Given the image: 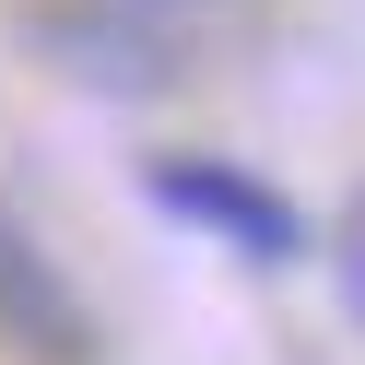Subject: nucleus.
Masks as SVG:
<instances>
[{"label": "nucleus", "mask_w": 365, "mask_h": 365, "mask_svg": "<svg viewBox=\"0 0 365 365\" xmlns=\"http://www.w3.org/2000/svg\"><path fill=\"white\" fill-rule=\"evenodd\" d=\"M142 189L165 200L177 224H212V236L236 247V259H271V271H283L294 247H307V224H294V200H283V189H259L247 165H224V153H165V165H153Z\"/></svg>", "instance_id": "nucleus-1"}, {"label": "nucleus", "mask_w": 365, "mask_h": 365, "mask_svg": "<svg viewBox=\"0 0 365 365\" xmlns=\"http://www.w3.org/2000/svg\"><path fill=\"white\" fill-rule=\"evenodd\" d=\"M0 341H24L36 365H83V354H95L83 294L59 283V259L24 236V212H12V200H0Z\"/></svg>", "instance_id": "nucleus-2"}, {"label": "nucleus", "mask_w": 365, "mask_h": 365, "mask_svg": "<svg viewBox=\"0 0 365 365\" xmlns=\"http://www.w3.org/2000/svg\"><path fill=\"white\" fill-rule=\"evenodd\" d=\"M341 307L365 318V189L341 200Z\"/></svg>", "instance_id": "nucleus-3"}]
</instances>
